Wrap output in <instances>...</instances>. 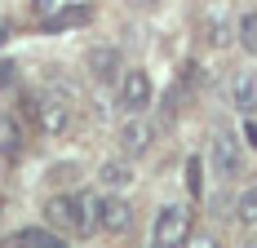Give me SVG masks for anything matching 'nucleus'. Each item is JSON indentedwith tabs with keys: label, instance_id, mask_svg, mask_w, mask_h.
<instances>
[{
	"label": "nucleus",
	"instance_id": "nucleus-21",
	"mask_svg": "<svg viewBox=\"0 0 257 248\" xmlns=\"http://www.w3.org/2000/svg\"><path fill=\"white\" fill-rule=\"evenodd\" d=\"M62 5H71V0H36V9H40V14H49V9H62Z\"/></svg>",
	"mask_w": 257,
	"mask_h": 248
},
{
	"label": "nucleus",
	"instance_id": "nucleus-3",
	"mask_svg": "<svg viewBox=\"0 0 257 248\" xmlns=\"http://www.w3.org/2000/svg\"><path fill=\"white\" fill-rule=\"evenodd\" d=\"M191 239V208L186 204H160L151 222V248H186Z\"/></svg>",
	"mask_w": 257,
	"mask_h": 248
},
{
	"label": "nucleus",
	"instance_id": "nucleus-10",
	"mask_svg": "<svg viewBox=\"0 0 257 248\" xmlns=\"http://www.w3.org/2000/svg\"><path fill=\"white\" fill-rule=\"evenodd\" d=\"M231 106L244 115V120L257 115V71L253 67H239V71L231 75Z\"/></svg>",
	"mask_w": 257,
	"mask_h": 248
},
{
	"label": "nucleus",
	"instance_id": "nucleus-8",
	"mask_svg": "<svg viewBox=\"0 0 257 248\" xmlns=\"http://www.w3.org/2000/svg\"><path fill=\"white\" fill-rule=\"evenodd\" d=\"M27 120L18 111H0V160H9V164H18L27 155Z\"/></svg>",
	"mask_w": 257,
	"mask_h": 248
},
{
	"label": "nucleus",
	"instance_id": "nucleus-16",
	"mask_svg": "<svg viewBox=\"0 0 257 248\" xmlns=\"http://www.w3.org/2000/svg\"><path fill=\"white\" fill-rule=\"evenodd\" d=\"M76 177H80V164H76V160H62V164H53V169H49V182L58 186V191L76 186Z\"/></svg>",
	"mask_w": 257,
	"mask_h": 248
},
{
	"label": "nucleus",
	"instance_id": "nucleus-11",
	"mask_svg": "<svg viewBox=\"0 0 257 248\" xmlns=\"http://www.w3.org/2000/svg\"><path fill=\"white\" fill-rule=\"evenodd\" d=\"M98 182H102L106 191H124V186H133V164H128V155H120V160H102V169H98Z\"/></svg>",
	"mask_w": 257,
	"mask_h": 248
},
{
	"label": "nucleus",
	"instance_id": "nucleus-17",
	"mask_svg": "<svg viewBox=\"0 0 257 248\" xmlns=\"http://www.w3.org/2000/svg\"><path fill=\"white\" fill-rule=\"evenodd\" d=\"M186 191H191V199L204 195V164H200V155L186 160Z\"/></svg>",
	"mask_w": 257,
	"mask_h": 248
},
{
	"label": "nucleus",
	"instance_id": "nucleus-13",
	"mask_svg": "<svg viewBox=\"0 0 257 248\" xmlns=\"http://www.w3.org/2000/svg\"><path fill=\"white\" fill-rule=\"evenodd\" d=\"M231 217L239 226H257V186H244L231 204Z\"/></svg>",
	"mask_w": 257,
	"mask_h": 248
},
{
	"label": "nucleus",
	"instance_id": "nucleus-7",
	"mask_svg": "<svg viewBox=\"0 0 257 248\" xmlns=\"http://www.w3.org/2000/svg\"><path fill=\"white\" fill-rule=\"evenodd\" d=\"M128 226H133V204H128L124 195H115V191L98 195V230H106V235H124Z\"/></svg>",
	"mask_w": 257,
	"mask_h": 248
},
{
	"label": "nucleus",
	"instance_id": "nucleus-2",
	"mask_svg": "<svg viewBox=\"0 0 257 248\" xmlns=\"http://www.w3.org/2000/svg\"><path fill=\"white\" fill-rule=\"evenodd\" d=\"M71 102H76V98H67V93H58V89L27 93L23 106H18V115H23L27 124H36L40 133L58 138V133H67V129H71Z\"/></svg>",
	"mask_w": 257,
	"mask_h": 248
},
{
	"label": "nucleus",
	"instance_id": "nucleus-15",
	"mask_svg": "<svg viewBox=\"0 0 257 248\" xmlns=\"http://www.w3.org/2000/svg\"><path fill=\"white\" fill-rule=\"evenodd\" d=\"M231 23H226V18H222V14H213V18H208L204 23V40L208 45H213V49H222V45H231Z\"/></svg>",
	"mask_w": 257,
	"mask_h": 248
},
{
	"label": "nucleus",
	"instance_id": "nucleus-25",
	"mask_svg": "<svg viewBox=\"0 0 257 248\" xmlns=\"http://www.w3.org/2000/svg\"><path fill=\"white\" fill-rule=\"evenodd\" d=\"M244 248H257V239H253V244H244Z\"/></svg>",
	"mask_w": 257,
	"mask_h": 248
},
{
	"label": "nucleus",
	"instance_id": "nucleus-14",
	"mask_svg": "<svg viewBox=\"0 0 257 248\" xmlns=\"http://www.w3.org/2000/svg\"><path fill=\"white\" fill-rule=\"evenodd\" d=\"M235 40L244 45V53H253V58H257V9H248V14L235 23Z\"/></svg>",
	"mask_w": 257,
	"mask_h": 248
},
{
	"label": "nucleus",
	"instance_id": "nucleus-18",
	"mask_svg": "<svg viewBox=\"0 0 257 248\" xmlns=\"http://www.w3.org/2000/svg\"><path fill=\"white\" fill-rule=\"evenodd\" d=\"M18 80V62H9V58H0V89H9Z\"/></svg>",
	"mask_w": 257,
	"mask_h": 248
},
{
	"label": "nucleus",
	"instance_id": "nucleus-4",
	"mask_svg": "<svg viewBox=\"0 0 257 248\" xmlns=\"http://www.w3.org/2000/svg\"><path fill=\"white\" fill-rule=\"evenodd\" d=\"M208 169L217 182H235V177L244 173V147H239V138L235 133H213V142H208Z\"/></svg>",
	"mask_w": 257,
	"mask_h": 248
},
{
	"label": "nucleus",
	"instance_id": "nucleus-22",
	"mask_svg": "<svg viewBox=\"0 0 257 248\" xmlns=\"http://www.w3.org/2000/svg\"><path fill=\"white\" fill-rule=\"evenodd\" d=\"M128 9H155V5H160V0H124Z\"/></svg>",
	"mask_w": 257,
	"mask_h": 248
},
{
	"label": "nucleus",
	"instance_id": "nucleus-6",
	"mask_svg": "<svg viewBox=\"0 0 257 248\" xmlns=\"http://www.w3.org/2000/svg\"><path fill=\"white\" fill-rule=\"evenodd\" d=\"M84 67H89V75H93L98 84H120V75L128 71L115 45H93V49L84 53Z\"/></svg>",
	"mask_w": 257,
	"mask_h": 248
},
{
	"label": "nucleus",
	"instance_id": "nucleus-19",
	"mask_svg": "<svg viewBox=\"0 0 257 248\" xmlns=\"http://www.w3.org/2000/svg\"><path fill=\"white\" fill-rule=\"evenodd\" d=\"M244 142H248V151H257V120H244Z\"/></svg>",
	"mask_w": 257,
	"mask_h": 248
},
{
	"label": "nucleus",
	"instance_id": "nucleus-12",
	"mask_svg": "<svg viewBox=\"0 0 257 248\" xmlns=\"http://www.w3.org/2000/svg\"><path fill=\"white\" fill-rule=\"evenodd\" d=\"M14 239H18V248H71L67 235H58V230H49V226H23Z\"/></svg>",
	"mask_w": 257,
	"mask_h": 248
},
{
	"label": "nucleus",
	"instance_id": "nucleus-9",
	"mask_svg": "<svg viewBox=\"0 0 257 248\" xmlns=\"http://www.w3.org/2000/svg\"><path fill=\"white\" fill-rule=\"evenodd\" d=\"M151 142H155V124L147 115H124V124H120V151H124L128 160L147 155Z\"/></svg>",
	"mask_w": 257,
	"mask_h": 248
},
{
	"label": "nucleus",
	"instance_id": "nucleus-1",
	"mask_svg": "<svg viewBox=\"0 0 257 248\" xmlns=\"http://www.w3.org/2000/svg\"><path fill=\"white\" fill-rule=\"evenodd\" d=\"M45 222L58 235H93L98 230V195L93 191H58L45 199Z\"/></svg>",
	"mask_w": 257,
	"mask_h": 248
},
{
	"label": "nucleus",
	"instance_id": "nucleus-23",
	"mask_svg": "<svg viewBox=\"0 0 257 248\" xmlns=\"http://www.w3.org/2000/svg\"><path fill=\"white\" fill-rule=\"evenodd\" d=\"M5 36H9V27H5V18H0V45H5Z\"/></svg>",
	"mask_w": 257,
	"mask_h": 248
},
{
	"label": "nucleus",
	"instance_id": "nucleus-24",
	"mask_svg": "<svg viewBox=\"0 0 257 248\" xmlns=\"http://www.w3.org/2000/svg\"><path fill=\"white\" fill-rule=\"evenodd\" d=\"M0 248H18V239H5V244H0Z\"/></svg>",
	"mask_w": 257,
	"mask_h": 248
},
{
	"label": "nucleus",
	"instance_id": "nucleus-5",
	"mask_svg": "<svg viewBox=\"0 0 257 248\" xmlns=\"http://www.w3.org/2000/svg\"><path fill=\"white\" fill-rule=\"evenodd\" d=\"M120 106H124L128 115H147V106H151L155 89H151V75L142 71V67H128L124 75H120Z\"/></svg>",
	"mask_w": 257,
	"mask_h": 248
},
{
	"label": "nucleus",
	"instance_id": "nucleus-20",
	"mask_svg": "<svg viewBox=\"0 0 257 248\" xmlns=\"http://www.w3.org/2000/svg\"><path fill=\"white\" fill-rule=\"evenodd\" d=\"M186 248H217V239L213 235H200V239H186Z\"/></svg>",
	"mask_w": 257,
	"mask_h": 248
}]
</instances>
